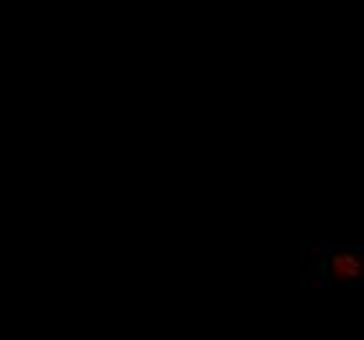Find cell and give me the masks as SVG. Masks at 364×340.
<instances>
[{"label": "cell", "mask_w": 364, "mask_h": 340, "mask_svg": "<svg viewBox=\"0 0 364 340\" xmlns=\"http://www.w3.org/2000/svg\"><path fill=\"white\" fill-rule=\"evenodd\" d=\"M317 280L325 285H354L362 280L364 259L354 249H325L315 265Z\"/></svg>", "instance_id": "6da1fadb"}]
</instances>
